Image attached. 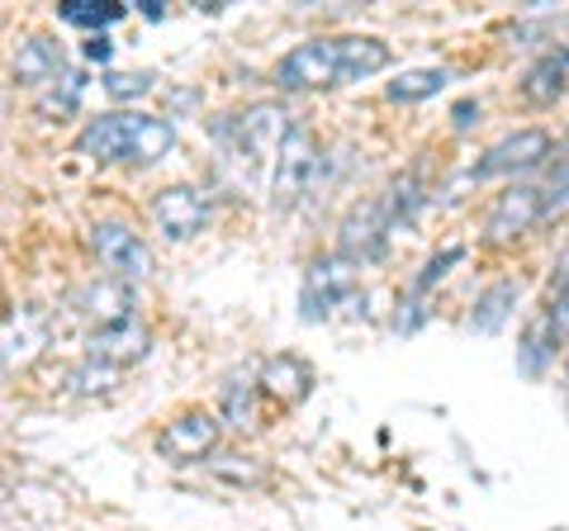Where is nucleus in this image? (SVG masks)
Masks as SVG:
<instances>
[{
  "mask_svg": "<svg viewBox=\"0 0 569 531\" xmlns=\"http://www.w3.org/2000/svg\"><path fill=\"white\" fill-rule=\"evenodd\" d=\"M323 167V157H318V138L309 129H295L284 133V143L276 152V167H271V209H295L305 194L313 190V176Z\"/></svg>",
  "mask_w": 569,
  "mask_h": 531,
  "instance_id": "nucleus-1",
  "label": "nucleus"
},
{
  "mask_svg": "<svg viewBox=\"0 0 569 531\" xmlns=\"http://www.w3.org/2000/svg\"><path fill=\"white\" fill-rule=\"evenodd\" d=\"M356 294H361L356 266H347L342 257H318L305 275V290H299V309L309 323H323L342 304H356Z\"/></svg>",
  "mask_w": 569,
  "mask_h": 531,
  "instance_id": "nucleus-2",
  "label": "nucleus"
},
{
  "mask_svg": "<svg viewBox=\"0 0 569 531\" xmlns=\"http://www.w3.org/2000/svg\"><path fill=\"white\" fill-rule=\"evenodd\" d=\"M569 347V271L560 275L556 294L546 299V309L531 318L527 338H522V370L527 375H541V370L550 365V357L556 351Z\"/></svg>",
  "mask_w": 569,
  "mask_h": 531,
  "instance_id": "nucleus-3",
  "label": "nucleus"
},
{
  "mask_svg": "<svg viewBox=\"0 0 569 531\" xmlns=\"http://www.w3.org/2000/svg\"><path fill=\"white\" fill-rule=\"evenodd\" d=\"M389 219H385V204L380 200H361L347 209L342 228H337V257H342L347 266H370L385 257L389 247Z\"/></svg>",
  "mask_w": 569,
  "mask_h": 531,
  "instance_id": "nucleus-4",
  "label": "nucleus"
},
{
  "mask_svg": "<svg viewBox=\"0 0 569 531\" xmlns=\"http://www.w3.org/2000/svg\"><path fill=\"white\" fill-rule=\"evenodd\" d=\"M91 252L96 261L110 271L114 280H142L152 271V252H148V242H142L129 223H119V219H104L91 228Z\"/></svg>",
  "mask_w": 569,
  "mask_h": 531,
  "instance_id": "nucleus-5",
  "label": "nucleus"
},
{
  "mask_svg": "<svg viewBox=\"0 0 569 531\" xmlns=\"http://www.w3.org/2000/svg\"><path fill=\"white\" fill-rule=\"evenodd\" d=\"M152 223L167 242H190L209 223V194L200 186H167L152 194Z\"/></svg>",
  "mask_w": 569,
  "mask_h": 531,
  "instance_id": "nucleus-6",
  "label": "nucleus"
},
{
  "mask_svg": "<svg viewBox=\"0 0 569 531\" xmlns=\"http://www.w3.org/2000/svg\"><path fill=\"white\" fill-rule=\"evenodd\" d=\"M276 86L280 91H323V86H342L337 81V39H309L290 48L276 67Z\"/></svg>",
  "mask_w": 569,
  "mask_h": 531,
  "instance_id": "nucleus-7",
  "label": "nucleus"
},
{
  "mask_svg": "<svg viewBox=\"0 0 569 531\" xmlns=\"http://www.w3.org/2000/svg\"><path fill=\"white\" fill-rule=\"evenodd\" d=\"M152 351V332L148 323L133 313V318H119V323H104L86 338V361H100L110 370H123V365H138L142 357Z\"/></svg>",
  "mask_w": 569,
  "mask_h": 531,
  "instance_id": "nucleus-8",
  "label": "nucleus"
},
{
  "mask_svg": "<svg viewBox=\"0 0 569 531\" xmlns=\"http://www.w3.org/2000/svg\"><path fill=\"white\" fill-rule=\"evenodd\" d=\"M213 447H219V418L204 409L176 418L171 428L157 432V455L171 460V465H200Z\"/></svg>",
  "mask_w": 569,
  "mask_h": 531,
  "instance_id": "nucleus-9",
  "label": "nucleus"
},
{
  "mask_svg": "<svg viewBox=\"0 0 569 531\" xmlns=\"http://www.w3.org/2000/svg\"><path fill=\"white\" fill-rule=\"evenodd\" d=\"M550 157V133L546 129H518L508 138H498V143L475 162V181H489V176H512V171H531L541 167Z\"/></svg>",
  "mask_w": 569,
  "mask_h": 531,
  "instance_id": "nucleus-10",
  "label": "nucleus"
},
{
  "mask_svg": "<svg viewBox=\"0 0 569 531\" xmlns=\"http://www.w3.org/2000/svg\"><path fill=\"white\" fill-rule=\"evenodd\" d=\"M537 223H541V186H508V190L489 204L485 238H489V242H518V238L531 233Z\"/></svg>",
  "mask_w": 569,
  "mask_h": 531,
  "instance_id": "nucleus-11",
  "label": "nucleus"
},
{
  "mask_svg": "<svg viewBox=\"0 0 569 531\" xmlns=\"http://www.w3.org/2000/svg\"><path fill=\"white\" fill-rule=\"evenodd\" d=\"M295 123L290 114L280 110V104H252L242 119H238V152L242 162H276V152L284 143V133H290Z\"/></svg>",
  "mask_w": 569,
  "mask_h": 531,
  "instance_id": "nucleus-12",
  "label": "nucleus"
},
{
  "mask_svg": "<svg viewBox=\"0 0 569 531\" xmlns=\"http://www.w3.org/2000/svg\"><path fill=\"white\" fill-rule=\"evenodd\" d=\"M129 129H133V114H96L86 129L77 133V152L91 157V162H119L123 148H129Z\"/></svg>",
  "mask_w": 569,
  "mask_h": 531,
  "instance_id": "nucleus-13",
  "label": "nucleus"
},
{
  "mask_svg": "<svg viewBox=\"0 0 569 531\" xmlns=\"http://www.w3.org/2000/svg\"><path fill=\"white\" fill-rule=\"evenodd\" d=\"M77 309L86 313V318H96V323L104 328V323H119V318H133V309H138V294H133V285L129 280H96V285H86L81 294H77Z\"/></svg>",
  "mask_w": 569,
  "mask_h": 531,
  "instance_id": "nucleus-14",
  "label": "nucleus"
},
{
  "mask_svg": "<svg viewBox=\"0 0 569 531\" xmlns=\"http://www.w3.org/2000/svg\"><path fill=\"white\" fill-rule=\"evenodd\" d=\"M176 148V129L157 114H133V129H129V148H123L119 162L129 167H157L162 157Z\"/></svg>",
  "mask_w": 569,
  "mask_h": 531,
  "instance_id": "nucleus-15",
  "label": "nucleus"
},
{
  "mask_svg": "<svg viewBox=\"0 0 569 531\" xmlns=\"http://www.w3.org/2000/svg\"><path fill=\"white\" fill-rule=\"evenodd\" d=\"M389 67V48L380 39H370V33H347V39H337V81H366Z\"/></svg>",
  "mask_w": 569,
  "mask_h": 531,
  "instance_id": "nucleus-16",
  "label": "nucleus"
},
{
  "mask_svg": "<svg viewBox=\"0 0 569 531\" xmlns=\"http://www.w3.org/2000/svg\"><path fill=\"white\" fill-rule=\"evenodd\" d=\"M62 77V43L48 33H33L14 52V81L20 86H52Z\"/></svg>",
  "mask_w": 569,
  "mask_h": 531,
  "instance_id": "nucleus-17",
  "label": "nucleus"
},
{
  "mask_svg": "<svg viewBox=\"0 0 569 531\" xmlns=\"http://www.w3.org/2000/svg\"><path fill=\"white\" fill-rule=\"evenodd\" d=\"M43 342H48V318H43V309H20V313H10V323L0 328V365L29 361Z\"/></svg>",
  "mask_w": 569,
  "mask_h": 531,
  "instance_id": "nucleus-18",
  "label": "nucleus"
},
{
  "mask_svg": "<svg viewBox=\"0 0 569 531\" xmlns=\"http://www.w3.org/2000/svg\"><path fill=\"white\" fill-rule=\"evenodd\" d=\"M257 389H266V394H276L284 403H299V399H309V389H313V370L305 357H271L261 365Z\"/></svg>",
  "mask_w": 569,
  "mask_h": 531,
  "instance_id": "nucleus-19",
  "label": "nucleus"
},
{
  "mask_svg": "<svg viewBox=\"0 0 569 531\" xmlns=\"http://www.w3.org/2000/svg\"><path fill=\"white\" fill-rule=\"evenodd\" d=\"M451 72L447 67H413V72H399L395 81H389V100L395 104H418V100H432L437 91H447Z\"/></svg>",
  "mask_w": 569,
  "mask_h": 531,
  "instance_id": "nucleus-20",
  "label": "nucleus"
},
{
  "mask_svg": "<svg viewBox=\"0 0 569 531\" xmlns=\"http://www.w3.org/2000/svg\"><path fill=\"white\" fill-rule=\"evenodd\" d=\"M512 304H518V280H493V285L475 299V318H470V323H475L479 332L503 328L508 313H512Z\"/></svg>",
  "mask_w": 569,
  "mask_h": 531,
  "instance_id": "nucleus-21",
  "label": "nucleus"
},
{
  "mask_svg": "<svg viewBox=\"0 0 569 531\" xmlns=\"http://www.w3.org/2000/svg\"><path fill=\"white\" fill-rule=\"evenodd\" d=\"M380 204H385V219H389V228L413 223V219H418V209L427 204V194H422V176H418V171L399 176V181L389 186V194H385Z\"/></svg>",
  "mask_w": 569,
  "mask_h": 531,
  "instance_id": "nucleus-22",
  "label": "nucleus"
},
{
  "mask_svg": "<svg viewBox=\"0 0 569 531\" xmlns=\"http://www.w3.org/2000/svg\"><path fill=\"white\" fill-rule=\"evenodd\" d=\"M223 418H228V428H238L247 432L257 422V375H238V380H228L223 384Z\"/></svg>",
  "mask_w": 569,
  "mask_h": 531,
  "instance_id": "nucleus-23",
  "label": "nucleus"
},
{
  "mask_svg": "<svg viewBox=\"0 0 569 531\" xmlns=\"http://www.w3.org/2000/svg\"><path fill=\"white\" fill-rule=\"evenodd\" d=\"M565 72H569V67L560 62V52H550V58H541V62L527 72V81H522L527 100H537V104L560 100V96H565Z\"/></svg>",
  "mask_w": 569,
  "mask_h": 531,
  "instance_id": "nucleus-24",
  "label": "nucleus"
},
{
  "mask_svg": "<svg viewBox=\"0 0 569 531\" xmlns=\"http://www.w3.org/2000/svg\"><path fill=\"white\" fill-rule=\"evenodd\" d=\"M569 219V157L550 167V181L541 186V223Z\"/></svg>",
  "mask_w": 569,
  "mask_h": 531,
  "instance_id": "nucleus-25",
  "label": "nucleus"
},
{
  "mask_svg": "<svg viewBox=\"0 0 569 531\" xmlns=\"http://www.w3.org/2000/svg\"><path fill=\"white\" fill-rule=\"evenodd\" d=\"M81 91H86V77L81 72H62L58 86L39 100V114H71L77 110V100H81Z\"/></svg>",
  "mask_w": 569,
  "mask_h": 531,
  "instance_id": "nucleus-26",
  "label": "nucleus"
},
{
  "mask_svg": "<svg viewBox=\"0 0 569 531\" xmlns=\"http://www.w3.org/2000/svg\"><path fill=\"white\" fill-rule=\"evenodd\" d=\"M62 20L77 29H104V24L123 20V6H86V0H71V6H62Z\"/></svg>",
  "mask_w": 569,
  "mask_h": 531,
  "instance_id": "nucleus-27",
  "label": "nucleus"
},
{
  "mask_svg": "<svg viewBox=\"0 0 569 531\" xmlns=\"http://www.w3.org/2000/svg\"><path fill=\"white\" fill-rule=\"evenodd\" d=\"M119 380V370L100 365V361H86L81 370H71V384H77V394H110Z\"/></svg>",
  "mask_w": 569,
  "mask_h": 531,
  "instance_id": "nucleus-28",
  "label": "nucleus"
},
{
  "mask_svg": "<svg viewBox=\"0 0 569 531\" xmlns=\"http://www.w3.org/2000/svg\"><path fill=\"white\" fill-rule=\"evenodd\" d=\"M152 72H110L104 77V96L110 100H138V96H148L152 91Z\"/></svg>",
  "mask_w": 569,
  "mask_h": 531,
  "instance_id": "nucleus-29",
  "label": "nucleus"
},
{
  "mask_svg": "<svg viewBox=\"0 0 569 531\" xmlns=\"http://www.w3.org/2000/svg\"><path fill=\"white\" fill-rule=\"evenodd\" d=\"M110 52H114V43L104 39V33H91V43H86V58H91V62H110Z\"/></svg>",
  "mask_w": 569,
  "mask_h": 531,
  "instance_id": "nucleus-30",
  "label": "nucleus"
},
{
  "mask_svg": "<svg viewBox=\"0 0 569 531\" xmlns=\"http://www.w3.org/2000/svg\"><path fill=\"white\" fill-rule=\"evenodd\" d=\"M470 123H479V104H456V129H470Z\"/></svg>",
  "mask_w": 569,
  "mask_h": 531,
  "instance_id": "nucleus-31",
  "label": "nucleus"
},
{
  "mask_svg": "<svg viewBox=\"0 0 569 531\" xmlns=\"http://www.w3.org/2000/svg\"><path fill=\"white\" fill-rule=\"evenodd\" d=\"M565 351H569V347H565ZM565 380H569V365H565Z\"/></svg>",
  "mask_w": 569,
  "mask_h": 531,
  "instance_id": "nucleus-32",
  "label": "nucleus"
}]
</instances>
